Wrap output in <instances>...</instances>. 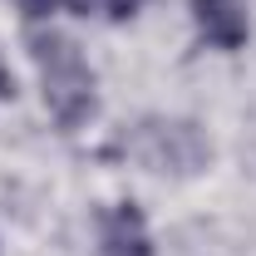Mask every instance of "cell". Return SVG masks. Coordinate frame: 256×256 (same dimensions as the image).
<instances>
[{
  "mask_svg": "<svg viewBox=\"0 0 256 256\" xmlns=\"http://www.w3.org/2000/svg\"><path fill=\"white\" fill-rule=\"evenodd\" d=\"M20 5V15L25 20H50L54 10H64V5H79V0H15Z\"/></svg>",
  "mask_w": 256,
  "mask_h": 256,
  "instance_id": "obj_6",
  "label": "cell"
},
{
  "mask_svg": "<svg viewBox=\"0 0 256 256\" xmlns=\"http://www.w3.org/2000/svg\"><path fill=\"white\" fill-rule=\"evenodd\" d=\"M128 158L148 172H172V178H192L212 162V138L192 118H138V124L124 133Z\"/></svg>",
  "mask_w": 256,
  "mask_h": 256,
  "instance_id": "obj_2",
  "label": "cell"
},
{
  "mask_svg": "<svg viewBox=\"0 0 256 256\" xmlns=\"http://www.w3.org/2000/svg\"><path fill=\"white\" fill-rule=\"evenodd\" d=\"M0 98H15V74L5 69V60H0Z\"/></svg>",
  "mask_w": 256,
  "mask_h": 256,
  "instance_id": "obj_7",
  "label": "cell"
},
{
  "mask_svg": "<svg viewBox=\"0 0 256 256\" xmlns=\"http://www.w3.org/2000/svg\"><path fill=\"white\" fill-rule=\"evenodd\" d=\"M98 256H153L148 222L133 202H114L98 217Z\"/></svg>",
  "mask_w": 256,
  "mask_h": 256,
  "instance_id": "obj_3",
  "label": "cell"
},
{
  "mask_svg": "<svg viewBox=\"0 0 256 256\" xmlns=\"http://www.w3.org/2000/svg\"><path fill=\"white\" fill-rule=\"evenodd\" d=\"M143 5H148V0H79L74 10H79V15H89V10H104L108 20H128V15H138Z\"/></svg>",
  "mask_w": 256,
  "mask_h": 256,
  "instance_id": "obj_5",
  "label": "cell"
},
{
  "mask_svg": "<svg viewBox=\"0 0 256 256\" xmlns=\"http://www.w3.org/2000/svg\"><path fill=\"white\" fill-rule=\"evenodd\" d=\"M192 20H197V30L212 50H242L246 34H252L242 0H192Z\"/></svg>",
  "mask_w": 256,
  "mask_h": 256,
  "instance_id": "obj_4",
  "label": "cell"
},
{
  "mask_svg": "<svg viewBox=\"0 0 256 256\" xmlns=\"http://www.w3.org/2000/svg\"><path fill=\"white\" fill-rule=\"evenodd\" d=\"M30 60L40 69V89H44V108L54 114V124L64 133L84 128L94 118L98 98H94V69L79 54V44L60 30L30 34Z\"/></svg>",
  "mask_w": 256,
  "mask_h": 256,
  "instance_id": "obj_1",
  "label": "cell"
}]
</instances>
